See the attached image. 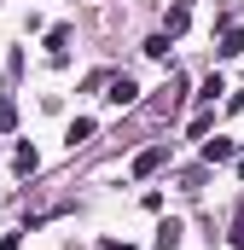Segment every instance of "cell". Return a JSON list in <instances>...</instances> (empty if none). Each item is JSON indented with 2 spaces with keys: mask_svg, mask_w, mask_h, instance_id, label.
I'll use <instances>...</instances> for the list:
<instances>
[{
  "mask_svg": "<svg viewBox=\"0 0 244 250\" xmlns=\"http://www.w3.org/2000/svg\"><path fill=\"white\" fill-rule=\"evenodd\" d=\"M18 128V105H12V93H0V134H12Z\"/></svg>",
  "mask_w": 244,
  "mask_h": 250,
  "instance_id": "cell-9",
  "label": "cell"
},
{
  "mask_svg": "<svg viewBox=\"0 0 244 250\" xmlns=\"http://www.w3.org/2000/svg\"><path fill=\"white\" fill-rule=\"evenodd\" d=\"M233 157V140H203V163H227Z\"/></svg>",
  "mask_w": 244,
  "mask_h": 250,
  "instance_id": "cell-6",
  "label": "cell"
},
{
  "mask_svg": "<svg viewBox=\"0 0 244 250\" xmlns=\"http://www.w3.org/2000/svg\"><path fill=\"white\" fill-rule=\"evenodd\" d=\"M233 233H239V239H244V204H239V227H233Z\"/></svg>",
  "mask_w": 244,
  "mask_h": 250,
  "instance_id": "cell-13",
  "label": "cell"
},
{
  "mask_svg": "<svg viewBox=\"0 0 244 250\" xmlns=\"http://www.w3.org/2000/svg\"><path fill=\"white\" fill-rule=\"evenodd\" d=\"M105 99H111V105H134V99H140V87H134L128 76H111V93H105Z\"/></svg>",
  "mask_w": 244,
  "mask_h": 250,
  "instance_id": "cell-2",
  "label": "cell"
},
{
  "mask_svg": "<svg viewBox=\"0 0 244 250\" xmlns=\"http://www.w3.org/2000/svg\"><path fill=\"white\" fill-rule=\"evenodd\" d=\"M64 47H70V29H53V35H47V59L64 64Z\"/></svg>",
  "mask_w": 244,
  "mask_h": 250,
  "instance_id": "cell-7",
  "label": "cell"
},
{
  "mask_svg": "<svg viewBox=\"0 0 244 250\" xmlns=\"http://www.w3.org/2000/svg\"><path fill=\"white\" fill-rule=\"evenodd\" d=\"M12 169H18V175H35V169H41V151H35V146H18V151H12Z\"/></svg>",
  "mask_w": 244,
  "mask_h": 250,
  "instance_id": "cell-3",
  "label": "cell"
},
{
  "mask_svg": "<svg viewBox=\"0 0 244 250\" xmlns=\"http://www.w3.org/2000/svg\"><path fill=\"white\" fill-rule=\"evenodd\" d=\"M64 140H70V151H76V146H87V140H93V117H76Z\"/></svg>",
  "mask_w": 244,
  "mask_h": 250,
  "instance_id": "cell-5",
  "label": "cell"
},
{
  "mask_svg": "<svg viewBox=\"0 0 244 250\" xmlns=\"http://www.w3.org/2000/svg\"><path fill=\"white\" fill-rule=\"evenodd\" d=\"M99 250H134V245H128V239H105Z\"/></svg>",
  "mask_w": 244,
  "mask_h": 250,
  "instance_id": "cell-12",
  "label": "cell"
},
{
  "mask_svg": "<svg viewBox=\"0 0 244 250\" xmlns=\"http://www.w3.org/2000/svg\"><path fill=\"white\" fill-rule=\"evenodd\" d=\"M23 245V233H6V239H0V250H18Z\"/></svg>",
  "mask_w": 244,
  "mask_h": 250,
  "instance_id": "cell-11",
  "label": "cell"
},
{
  "mask_svg": "<svg viewBox=\"0 0 244 250\" xmlns=\"http://www.w3.org/2000/svg\"><path fill=\"white\" fill-rule=\"evenodd\" d=\"M181 245V221H163V227H157V250H175Z\"/></svg>",
  "mask_w": 244,
  "mask_h": 250,
  "instance_id": "cell-8",
  "label": "cell"
},
{
  "mask_svg": "<svg viewBox=\"0 0 244 250\" xmlns=\"http://www.w3.org/2000/svg\"><path fill=\"white\" fill-rule=\"evenodd\" d=\"M215 53H221V59H239V53H244V35H239V23H227V29H221V47H215Z\"/></svg>",
  "mask_w": 244,
  "mask_h": 250,
  "instance_id": "cell-4",
  "label": "cell"
},
{
  "mask_svg": "<svg viewBox=\"0 0 244 250\" xmlns=\"http://www.w3.org/2000/svg\"><path fill=\"white\" fill-rule=\"evenodd\" d=\"M163 163H169V146H151V151H140V157H134V175L145 181V175H157Z\"/></svg>",
  "mask_w": 244,
  "mask_h": 250,
  "instance_id": "cell-1",
  "label": "cell"
},
{
  "mask_svg": "<svg viewBox=\"0 0 244 250\" xmlns=\"http://www.w3.org/2000/svg\"><path fill=\"white\" fill-rule=\"evenodd\" d=\"M215 93H227V82H221V76H209V82H203V93H198V99H203V105H215Z\"/></svg>",
  "mask_w": 244,
  "mask_h": 250,
  "instance_id": "cell-10",
  "label": "cell"
}]
</instances>
